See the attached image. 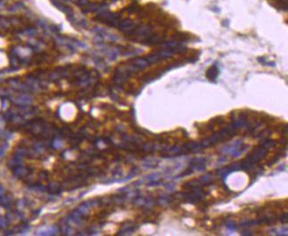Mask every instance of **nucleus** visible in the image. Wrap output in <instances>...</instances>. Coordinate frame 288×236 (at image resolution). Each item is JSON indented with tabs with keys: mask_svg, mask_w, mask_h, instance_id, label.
Here are the masks:
<instances>
[{
	"mask_svg": "<svg viewBox=\"0 0 288 236\" xmlns=\"http://www.w3.org/2000/svg\"><path fill=\"white\" fill-rule=\"evenodd\" d=\"M218 74V67L216 65H213V66H210L209 68V70L207 71L206 76H207V78L209 80L214 81L215 79H217Z\"/></svg>",
	"mask_w": 288,
	"mask_h": 236,
	"instance_id": "f257e3e1",
	"label": "nucleus"
}]
</instances>
